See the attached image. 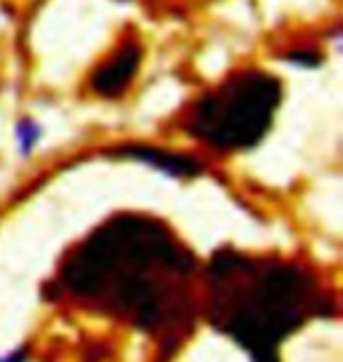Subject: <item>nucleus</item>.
<instances>
[{
  "label": "nucleus",
  "mask_w": 343,
  "mask_h": 362,
  "mask_svg": "<svg viewBox=\"0 0 343 362\" xmlns=\"http://www.w3.org/2000/svg\"><path fill=\"white\" fill-rule=\"evenodd\" d=\"M193 252L160 219L118 214L64 259L57 294L111 317L174 353L191 334L198 294Z\"/></svg>",
  "instance_id": "nucleus-1"
},
{
  "label": "nucleus",
  "mask_w": 343,
  "mask_h": 362,
  "mask_svg": "<svg viewBox=\"0 0 343 362\" xmlns=\"http://www.w3.org/2000/svg\"><path fill=\"white\" fill-rule=\"evenodd\" d=\"M200 310L252 362H282V344L313 317H332L337 303L303 264L226 247L202 273Z\"/></svg>",
  "instance_id": "nucleus-2"
},
{
  "label": "nucleus",
  "mask_w": 343,
  "mask_h": 362,
  "mask_svg": "<svg viewBox=\"0 0 343 362\" xmlns=\"http://www.w3.org/2000/svg\"><path fill=\"white\" fill-rule=\"evenodd\" d=\"M282 101V83L259 69L226 76L195 101L184 120L193 139L219 153L254 148L268 134Z\"/></svg>",
  "instance_id": "nucleus-3"
},
{
  "label": "nucleus",
  "mask_w": 343,
  "mask_h": 362,
  "mask_svg": "<svg viewBox=\"0 0 343 362\" xmlns=\"http://www.w3.org/2000/svg\"><path fill=\"white\" fill-rule=\"evenodd\" d=\"M141 42L127 38L104 64H99L90 76V90L101 99H115L134 81L141 64Z\"/></svg>",
  "instance_id": "nucleus-4"
},
{
  "label": "nucleus",
  "mask_w": 343,
  "mask_h": 362,
  "mask_svg": "<svg viewBox=\"0 0 343 362\" xmlns=\"http://www.w3.org/2000/svg\"><path fill=\"white\" fill-rule=\"evenodd\" d=\"M111 156L146 163V165H151V168L165 172V175L179 177V179L198 177L202 172L200 160H195V158H191V156L172 153V151L156 148V146H144V144H127V146H120V148L111 151Z\"/></svg>",
  "instance_id": "nucleus-5"
},
{
  "label": "nucleus",
  "mask_w": 343,
  "mask_h": 362,
  "mask_svg": "<svg viewBox=\"0 0 343 362\" xmlns=\"http://www.w3.org/2000/svg\"><path fill=\"white\" fill-rule=\"evenodd\" d=\"M40 132L42 129L38 127V122H33V120H19V125H17V144H19V151L24 156L31 153V148L35 146V141L40 139Z\"/></svg>",
  "instance_id": "nucleus-6"
}]
</instances>
